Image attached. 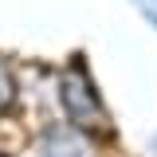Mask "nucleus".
Returning a JSON list of instances; mask_svg holds the SVG:
<instances>
[{"label": "nucleus", "instance_id": "obj_1", "mask_svg": "<svg viewBox=\"0 0 157 157\" xmlns=\"http://www.w3.org/2000/svg\"><path fill=\"white\" fill-rule=\"evenodd\" d=\"M63 106L75 126H102L106 114H102V102H98V90L90 86V78L82 71H67L63 75Z\"/></svg>", "mask_w": 157, "mask_h": 157}, {"label": "nucleus", "instance_id": "obj_2", "mask_svg": "<svg viewBox=\"0 0 157 157\" xmlns=\"http://www.w3.org/2000/svg\"><path fill=\"white\" fill-rule=\"evenodd\" d=\"M43 157H94V149L78 130H51L43 137Z\"/></svg>", "mask_w": 157, "mask_h": 157}, {"label": "nucleus", "instance_id": "obj_3", "mask_svg": "<svg viewBox=\"0 0 157 157\" xmlns=\"http://www.w3.org/2000/svg\"><path fill=\"white\" fill-rule=\"evenodd\" d=\"M8 98H12V75H8V67L0 63V110L8 106Z\"/></svg>", "mask_w": 157, "mask_h": 157}]
</instances>
